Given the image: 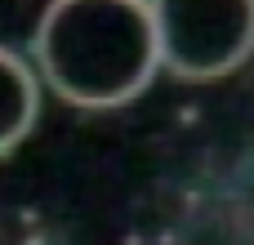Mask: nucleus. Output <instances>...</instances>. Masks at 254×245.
Wrapping results in <instances>:
<instances>
[{
    "instance_id": "f257e3e1",
    "label": "nucleus",
    "mask_w": 254,
    "mask_h": 245,
    "mask_svg": "<svg viewBox=\"0 0 254 245\" xmlns=\"http://www.w3.org/2000/svg\"><path fill=\"white\" fill-rule=\"evenodd\" d=\"M36 67L76 107L134 103L161 67L147 0H49L36 27Z\"/></svg>"
},
{
    "instance_id": "f03ea898",
    "label": "nucleus",
    "mask_w": 254,
    "mask_h": 245,
    "mask_svg": "<svg viewBox=\"0 0 254 245\" xmlns=\"http://www.w3.org/2000/svg\"><path fill=\"white\" fill-rule=\"evenodd\" d=\"M161 67L179 80H219L250 58L254 0H147Z\"/></svg>"
},
{
    "instance_id": "7ed1b4c3",
    "label": "nucleus",
    "mask_w": 254,
    "mask_h": 245,
    "mask_svg": "<svg viewBox=\"0 0 254 245\" xmlns=\"http://www.w3.org/2000/svg\"><path fill=\"white\" fill-rule=\"evenodd\" d=\"M36 112H40V80H36V67L0 45V156L13 152L31 125H36Z\"/></svg>"
}]
</instances>
